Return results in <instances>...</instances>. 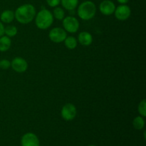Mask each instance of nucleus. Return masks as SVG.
<instances>
[{"instance_id":"obj_1","label":"nucleus","mask_w":146,"mask_h":146,"mask_svg":"<svg viewBox=\"0 0 146 146\" xmlns=\"http://www.w3.org/2000/svg\"><path fill=\"white\" fill-rule=\"evenodd\" d=\"M36 14L35 7L32 4H25L17 9L14 12V17L18 22L22 24H27L33 21Z\"/></svg>"},{"instance_id":"obj_2","label":"nucleus","mask_w":146,"mask_h":146,"mask_svg":"<svg viewBox=\"0 0 146 146\" xmlns=\"http://www.w3.org/2000/svg\"><path fill=\"white\" fill-rule=\"evenodd\" d=\"M54 17L49 10L43 9L35 16V24L38 29L45 30L49 28L53 24Z\"/></svg>"},{"instance_id":"obj_3","label":"nucleus","mask_w":146,"mask_h":146,"mask_svg":"<svg viewBox=\"0 0 146 146\" xmlns=\"http://www.w3.org/2000/svg\"><path fill=\"white\" fill-rule=\"evenodd\" d=\"M77 13L81 19L90 20L94 18L96 13V7L93 1L86 0L78 6Z\"/></svg>"},{"instance_id":"obj_4","label":"nucleus","mask_w":146,"mask_h":146,"mask_svg":"<svg viewBox=\"0 0 146 146\" xmlns=\"http://www.w3.org/2000/svg\"><path fill=\"white\" fill-rule=\"evenodd\" d=\"M63 27L66 31L74 34L77 32L79 29V22L76 17L68 16L66 17H64L63 19Z\"/></svg>"},{"instance_id":"obj_5","label":"nucleus","mask_w":146,"mask_h":146,"mask_svg":"<svg viewBox=\"0 0 146 146\" xmlns=\"http://www.w3.org/2000/svg\"><path fill=\"white\" fill-rule=\"evenodd\" d=\"M61 117L64 118L65 121H70L74 120L76 118L77 114V110L75 106L72 104H65L62 107V109L61 111Z\"/></svg>"},{"instance_id":"obj_6","label":"nucleus","mask_w":146,"mask_h":146,"mask_svg":"<svg viewBox=\"0 0 146 146\" xmlns=\"http://www.w3.org/2000/svg\"><path fill=\"white\" fill-rule=\"evenodd\" d=\"M50 40L54 43H61L65 40L67 37L66 31L60 27H55L50 31L48 34Z\"/></svg>"},{"instance_id":"obj_7","label":"nucleus","mask_w":146,"mask_h":146,"mask_svg":"<svg viewBox=\"0 0 146 146\" xmlns=\"http://www.w3.org/2000/svg\"><path fill=\"white\" fill-rule=\"evenodd\" d=\"M114 14L117 19L120 21H125L131 17V8L126 4H121L118 7H115Z\"/></svg>"},{"instance_id":"obj_8","label":"nucleus","mask_w":146,"mask_h":146,"mask_svg":"<svg viewBox=\"0 0 146 146\" xmlns=\"http://www.w3.org/2000/svg\"><path fill=\"white\" fill-rule=\"evenodd\" d=\"M11 66L16 72L24 73L28 68V63L24 58L17 57L11 61Z\"/></svg>"},{"instance_id":"obj_9","label":"nucleus","mask_w":146,"mask_h":146,"mask_svg":"<svg viewBox=\"0 0 146 146\" xmlns=\"http://www.w3.org/2000/svg\"><path fill=\"white\" fill-rule=\"evenodd\" d=\"M21 146H39V141L34 133H27L21 138Z\"/></svg>"},{"instance_id":"obj_10","label":"nucleus","mask_w":146,"mask_h":146,"mask_svg":"<svg viewBox=\"0 0 146 146\" xmlns=\"http://www.w3.org/2000/svg\"><path fill=\"white\" fill-rule=\"evenodd\" d=\"M115 5L111 0H104L100 4L99 10L102 14L105 16H110L115 11Z\"/></svg>"},{"instance_id":"obj_11","label":"nucleus","mask_w":146,"mask_h":146,"mask_svg":"<svg viewBox=\"0 0 146 146\" xmlns=\"http://www.w3.org/2000/svg\"><path fill=\"white\" fill-rule=\"evenodd\" d=\"M78 41L81 45L88 46L93 42V36L88 31H82L78 36Z\"/></svg>"},{"instance_id":"obj_12","label":"nucleus","mask_w":146,"mask_h":146,"mask_svg":"<svg viewBox=\"0 0 146 146\" xmlns=\"http://www.w3.org/2000/svg\"><path fill=\"white\" fill-rule=\"evenodd\" d=\"M14 19H15L14 12L11 10H5L0 15L1 21L2 23H6V24L11 23V21H14Z\"/></svg>"},{"instance_id":"obj_13","label":"nucleus","mask_w":146,"mask_h":146,"mask_svg":"<svg viewBox=\"0 0 146 146\" xmlns=\"http://www.w3.org/2000/svg\"><path fill=\"white\" fill-rule=\"evenodd\" d=\"M11 46V38L7 36H4L0 37V51L5 52L10 48Z\"/></svg>"},{"instance_id":"obj_14","label":"nucleus","mask_w":146,"mask_h":146,"mask_svg":"<svg viewBox=\"0 0 146 146\" xmlns=\"http://www.w3.org/2000/svg\"><path fill=\"white\" fill-rule=\"evenodd\" d=\"M62 7L68 11L74 10L77 7L78 4V0H61Z\"/></svg>"},{"instance_id":"obj_15","label":"nucleus","mask_w":146,"mask_h":146,"mask_svg":"<svg viewBox=\"0 0 146 146\" xmlns=\"http://www.w3.org/2000/svg\"><path fill=\"white\" fill-rule=\"evenodd\" d=\"M64 41L66 47L71 50L76 48L78 44V41L74 36H67Z\"/></svg>"},{"instance_id":"obj_16","label":"nucleus","mask_w":146,"mask_h":146,"mask_svg":"<svg viewBox=\"0 0 146 146\" xmlns=\"http://www.w3.org/2000/svg\"><path fill=\"white\" fill-rule=\"evenodd\" d=\"M133 125L136 130H142L145 126V120L141 115L135 117L133 121Z\"/></svg>"},{"instance_id":"obj_17","label":"nucleus","mask_w":146,"mask_h":146,"mask_svg":"<svg viewBox=\"0 0 146 146\" xmlns=\"http://www.w3.org/2000/svg\"><path fill=\"white\" fill-rule=\"evenodd\" d=\"M53 17L58 20H63L65 17V11L61 7H55L53 11Z\"/></svg>"},{"instance_id":"obj_18","label":"nucleus","mask_w":146,"mask_h":146,"mask_svg":"<svg viewBox=\"0 0 146 146\" xmlns=\"http://www.w3.org/2000/svg\"><path fill=\"white\" fill-rule=\"evenodd\" d=\"M17 31H18V30H17V27L12 25L8 26V27L4 28V34H6V36L9 37V38L17 35Z\"/></svg>"},{"instance_id":"obj_19","label":"nucleus","mask_w":146,"mask_h":146,"mask_svg":"<svg viewBox=\"0 0 146 146\" xmlns=\"http://www.w3.org/2000/svg\"><path fill=\"white\" fill-rule=\"evenodd\" d=\"M138 111L140 115L145 118L146 116V101L145 99H143L139 103L138 106Z\"/></svg>"},{"instance_id":"obj_20","label":"nucleus","mask_w":146,"mask_h":146,"mask_svg":"<svg viewBox=\"0 0 146 146\" xmlns=\"http://www.w3.org/2000/svg\"><path fill=\"white\" fill-rule=\"evenodd\" d=\"M11 66V62L7 59H1L0 61V68L3 70L8 69Z\"/></svg>"},{"instance_id":"obj_21","label":"nucleus","mask_w":146,"mask_h":146,"mask_svg":"<svg viewBox=\"0 0 146 146\" xmlns=\"http://www.w3.org/2000/svg\"><path fill=\"white\" fill-rule=\"evenodd\" d=\"M47 4L51 7H56L61 3V0H46Z\"/></svg>"},{"instance_id":"obj_22","label":"nucleus","mask_w":146,"mask_h":146,"mask_svg":"<svg viewBox=\"0 0 146 146\" xmlns=\"http://www.w3.org/2000/svg\"><path fill=\"white\" fill-rule=\"evenodd\" d=\"M4 28L5 27L4 26L3 23L0 21V37L2 36L4 34Z\"/></svg>"},{"instance_id":"obj_23","label":"nucleus","mask_w":146,"mask_h":146,"mask_svg":"<svg viewBox=\"0 0 146 146\" xmlns=\"http://www.w3.org/2000/svg\"><path fill=\"white\" fill-rule=\"evenodd\" d=\"M117 1L121 4H126L129 1V0H117Z\"/></svg>"},{"instance_id":"obj_24","label":"nucleus","mask_w":146,"mask_h":146,"mask_svg":"<svg viewBox=\"0 0 146 146\" xmlns=\"http://www.w3.org/2000/svg\"><path fill=\"white\" fill-rule=\"evenodd\" d=\"M144 138H145V131L144 132Z\"/></svg>"},{"instance_id":"obj_25","label":"nucleus","mask_w":146,"mask_h":146,"mask_svg":"<svg viewBox=\"0 0 146 146\" xmlns=\"http://www.w3.org/2000/svg\"><path fill=\"white\" fill-rule=\"evenodd\" d=\"M88 146H95V145H88Z\"/></svg>"}]
</instances>
